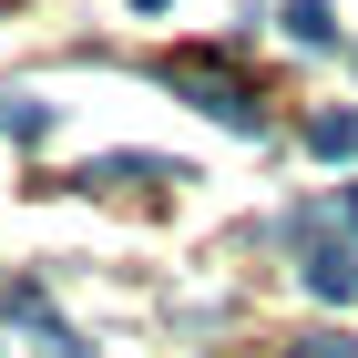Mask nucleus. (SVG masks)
I'll return each instance as SVG.
<instances>
[{
  "label": "nucleus",
  "instance_id": "f03ea898",
  "mask_svg": "<svg viewBox=\"0 0 358 358\" xmlns=\"http://www.w3.org/2000/svg\"><path fill=\"white\" fill-rule=\"evenodd\" d=\"M307 287L338 297V307H358V246H317V256H307Z\"/></svg>",
  "mask_w": 358,
  "mask_h": 358
},
{
  "label": "nucleus",
  "instance_id": "7ed1b4c3",
  "mask_svg": "<svg viewBox=\"0 0 358 358\" xmlns=\"http://www.w3.org/2000/svg\"><path fill=\"white\" fill-rule=\"evenodd\" d=\"M287 41L328 52V41H338V10H328V0H287Z\"/></svg>",
  "mask_w": 358,
  "mask_h": 358
},
{
  "label": "nucleus",
  "instance_id": "0eeeda50",
  "mask_svg": "<svg viewBox=\"0 0 358 358\" xmlns=\"http://www.w3.org/2000/svg\"><path fill=\"white\" fill-rule=\"evenodd\" d=\"M134 10H164V0H134Z\"/></svg>",
  "mask_w": 358,
  "mask_h": 358
},
{
  "label": "nucleus",
  "instance_id": "f257e3e1",
  "mask_svg": "<svg viewBox=\"0 0 358 358\" xmlns=\"http://www.w3.org/2000/svg\"><path fill=\"white\" fill-rule=\"evenodd\" d=\"M164 83H174V92H194V103L215 113V123H236V134H256V123H266L256 83H236V72H225L215 52H174V62H164Z\"/></svg>",
  "mask_w": 358,
  "mask_h": 358
},
{
  "label": "nucleus",
  "instance_id": "39448f33",
  "mask_svg": "<svg viewBox=\"0 0 358 358\" xmlns=\"http://www.w3.org/2000/svg\"><path fill=\"white\" fill-rule=\"evenodd\" d=\"M307 143H317L328 164H348V154H358V113H317V123H307Z\"/></svg>",
  "mask_w": 358,
  "mask_h": 358
},
{
  "label": "nucleus",
  "instance_id": "423d86ee",
  "mask_svg": "<svg viewBox=\"0 0 358 358\" xmlns=\"http://www.w3.org/2000/svg\"><path fill=\"white\" fill-rule=\"evenodd\" d=\"M348 225H358V185H348Z\"/></svg>",
  "mask_w": 358,
  "mask_h": 358
},
{
  "label": "nucleus",
  "instance_id": "20e7f679",
  "mask_svg": "<svg viewBox=\"0 0 358 358\" xmlns=\"http://www.w3.org/2000/svg\"><path fill=\"white\" fill-rule=\"evenodd\" d=\"M0 134H10V143H41V134H52V103H31V92H0Z\"/></svg>",
  "mask_w": 358,
  "mask_h": 358
}]
</instances>
